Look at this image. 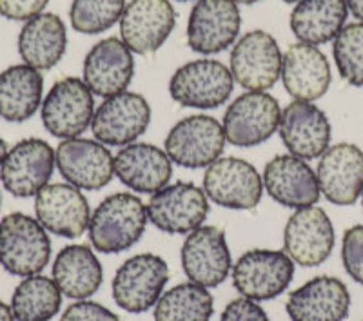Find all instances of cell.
<instances>
[{
	"mask_svg": "<svg viewBox=\"0 0 363 321\" xmlns=\"http://www.w3.org/2000/svg\"><path fill=\"white\" fill-rule=\"evenodd\" d=\"M151 122V107L138 93L124 91L106 98L93 116V135L104 145L133 144L140 138Z\"/></svg>",
	"mask_w": 363,
	"mask_h": 321,
	"instance_id": "obj_13",
	"label": "cell"
},
{
	"mask_svg": "<svg viewBox=\"0 0 363 321\" xmlns=\"http://www.w3.org/2000/svg\"><path fill=\"white\" fill-rule=\"evenodd\" d=\"M50 0H0V15L8 21H31L40 15Z\"/></svg>",
	"mask_w": 363,
	"mask_h": 321,
	"instance_id": "obj_38",
	"label": "cell"
},
{
	"mask_svg": "<svg viewBox=\"0 0 363 321\" xmlns=\"http://www.w3.org/2000/svg\"><path fill=\"white\" fill-rule=\"evenodd\" d=\"M147 220L167 235H189L202 227L209 214L203 189L191 181H178L155 193L145 205Z\"/></svg>",
	"mask_w": 363,
	"mask_h": 321,
	"instance_id": "obj_10",
	"label": "cell"
},
{
	"mask_svg": "<svg viewBox=\"0 0 363 321\" xmlns=\"http://www.w3.org/2000/svg\"><path fill=\"white\" fill-rule=\"evenodd\" d=\"M0 321H15V317H13V312H11V307L6 305L2 300H0Z\"/></svg>",
	"mask_w": 363,
	"mask_h": 321,
	"instance_id": "obj_40",
	"label": "cell"
},
{
	"mask_svg": "<svg viewBox=\"0 0 363 321\" xmlns=\"http://www.w3.org/2000/svg\"><path fill=\"white\" fill-rule=\"evenodd\" d=\"M135 74L133 51L124 40L109 37L89 50L84 60V82L93 95L115 96L124 93Z\"/></svg>",
	"mask_w": 363,
	"mask_h": 321,
	"instance_id": "obj_23",
	"label": "cell"
},
{
	"mask_svg": "<svg viewBox=\"0 0 363 321\" xmlns=\"http://www.w3.org/2000/svg\"><path fill=\"white\" fill-rule=\"evenodd\" d=\"M67 33L62 18L55 13H40L24 24L18 35V53L26 66L37 71L51 69L62 60Z\"/></svg>",
	"mask_w": 363,
	"mask_h": 321,
	"instance_id": "obj_27",
	"label": "cell"
},
{
	"mask_svg": "<svg viewBox=\"0 0 363 321\" xmlns=\"http://www.w3.org/2000/svg\"><path fill=\"white\" fill-rule=\"evenodd\" d=\"M359 198H362V207H363V191H362V196H359Z\"/></svg>",
	"mask_w": 363,
	"mask_h": 321,
	"instance_id": "obj_44",
	"label": "cell"
},
{
	"mask_svg": "<svg viewBox=\"0 0 363 321\" xmlns=\"http://www.w3.org/2000/svg\"><path fill=\"white\" fill-rule=\"evenodd\" d=\"M284 2H287V4H294V2H300V0H284Z\"/></svg>",
	"mask_w": 363,
	"mask_h": 321,
	"instance_id": "obj_43",
	"label": "cell"
},
{
	"mask_svg": "<svg viewBox=\"0 0 363 321\" xmlns=\"http://www.w3.org/2000/svg\"><path fill=\"white\" fill-rule=\"evenodd\" d=\"M180 2H189V0H180Z\"/></svg>",
	"mask_w": 363,
	"mask_h": 321,
	"instance_id": "obj_46",
	"label": "cell"
},
{
	"mask_svg": "<svg viewBox=\"0 0 363 321\" xmlns=\"http://www.w3.org/2000/svg\"><path fill=\"white\" fill-rule=\"evenodd\" d=\"M51 240L37 218L11 213L0 220V265L13 276H35L50 264Z\"/></svg>",
	"mask_w": 363,
	"mask_h": 321,
	"instance_id": "obj_2",
	"label": "cell"
},
{
	"mask_svg": "<svg viewBox=\"0 0 363 321\" xmlns=\"http://www.w3.org/2000/svg\"><path fill=\"white\" fill-rule=\"evenodd\" d=\"M278 131L287 151L301 160L320 158L330 147V122L313 102L294 100L285 107Z\"/></svg>",
	"mask_w": 363,
	"mask_h": 321,
	"instance_id": "obj_21",
	"label": "cell"
},
{
	"mask_svg": "<svg viewBox=\"0 0 363 321\" xmlns=\"http://www.w3.org/2000/svg\"><path fill=\"white\" fill-rule=\"evenodd\" d=\"M147 209L131 193H115L99 203L89 220L91 245L104 254L128 251L142 238Z\"/></svg>",
	"mask_w": 363,
	"mask_h": 321,
	"instance_id": "obj_1",
	"label": "cell"
},
{
	"mask_svg": "<svg viewBox=\"0 0 363 321\" xmlns=\"http://www.w3.org/2000/svg\"><path fill=\"white\" fill-rule=\"evenodd\" d=\"M280 103L267 91H247L233 100L222 120L225 140L236 147H256L278 131Z\"/></svg>",
	"mask_w": 363,
	"mask_h": 321,
	"instance_id": "obj_6",
	"label": "cell"
},
{
	"mask_svg": "<svg viewBox=\"0 0 363 321\" xmlns=\"http://www.w3.org/2000/svg\"><path fill=\"white\" fill-rule=\"evenodd\" d=\"M213 312L215 300L209 288L189 281L162 294L155 305V321H209Z\"/></svg>",
	"mask_w": 363,
	"mask_h": 321,
	"instance_id": "obj_32",
	"label": "cell"
},
{
	"mask_svg": "<svg viewBox=\"0 0 363 321\" xmlns=\"http://www.w3.org/2000/svg\"><path fill=\"white\" fill-rule=\"evenodd\" d=\"M294 278V261L287 252L252 249L233 267V285L244 298L267 301L287 291Z\"/></svg>",
	"mask_w": 363,
	"mask_h": 321,
	"instance_id": "obj_7",
	"label": "cell"
},
{
	"mask_svg": "<svg viewBox=\"0 0 363 321\" xmlns=\"http://www.w3.org/2000/svg\"><path fill=\"white\" fill-rule=\"evenodd\" d=\"M115 174L135 193L155 194L169 184L173 165L164 149L133 142L116 152Z\"/></svg>",
	"mask_w": 363,
	"mask_h": 321,
	"instance_id": "obj_25",
	"label": "cell"
},
{
	"mask_svg": "<svg viewBox=\"0 0 363 321\" xmlns=\"http://www.w3.org/2000/svg\"><path fill=\"white\" fill-rule=\"evenodd\" d=\"M347 13V0H300L291 13V31L303 44H327L338 37Z\"/></svg>",
	"mask_w": 363,
	"mask_h": 321,
	"instance_id": "obj_30",
	"label": "cell"
},
{
	"mask_svg": "<svg viewBox=\"0 0 363 321\" xmlns=\"http://www.w3.org/2000/svg\"><path fill=\"white\" fill-rule=\"evenodd\" d=\"M35 214L45 231L62 238H79L89 229V203L71 184H48L35 196Z\"/></svg>",
	"mask_w": 363,
	"mask_h": 321,
	"instance_id": "obj_20",
	"label": "cell"
},
{
	"mask_svg": "<svg viewBox=\"0 0 363 321\" xmlns=\"http://www.w3.org/2000/svg\"><path fill=\"white\" fill-rule=\"evenodd\" d=\"M281 80L294 100L314 102L322 98L330 86L329 60L316 45L293 44L284 55Z\"/></svg>",
	"mask_w": 363,
	"mask_h": 321,
	"instance_id": "obj_26",
	"label": "cell"
},
{
	"mask_svg": "<svg viewBox=\"0 0 363 321\" xmlns=\"http://www.w3.org/2000/svg\"><path fill=\"white\" fill-rule=\"evenodd\" d=\"M62 296L55 280L35 274L17 285L9 307L15 321H50L62 307Z\"/></svg>",
	"mask_w": 363,
	"mask_h": 321,
	"instance_id": "obj_31",
	"label": "cell"
},
{
	"mask_svg": "<svg viewBox=\"0 0 363 321\" xmlns=\"http://www.w3.org/2000/svg\"><path fill=\"white\" fill-rule=\"evenodd\" d=\"M235 87L231 69L218 60L200 58L184 64L169 80V95L177 103L194 109H216L229 100Z\"/></svg>",
	"mask_w": 363,
	"mask_h": 321,
	"instance_id": "obj_5",
	"label": "cell"
},
{
	"mask_svg": "<svg viewBox=\"0 0 363 321\" xmlns=\"http://www.w3.org/2000/svg\"><path fill=\"white\" fill-rule=\"evenodd\" d=\"M318 186L327 202L352 205L363 191V151L354 144L330 145L318 162Z\"/></svg>",
	"mask_w": 363,
	"mask_h": 321,
	"instance_id": "obj_19",
	"label": "cell"
},
{
	"mask_svg": "<svg viewBox=\"0 0 363 321\" xmlns=\"http://www.w3.org/2000/svg\"><path fill=\"white\" fill-rule=\"evenodd\" d=\"M55 158L64 180L79 189H102L115 174V157L99 140L80 136L64 140L55 151Z\"/></svg>",
	"mask_w": 363,
	"mask_h": 321,
	"instance_id": "obj_17",
	"label": "cell"
},
{
	"mask_svg": "<svg viewBox=\"0 0 363 321\" xmlns=\"http://www.w3.org/2000/svg\"><path fill=\"white\" fill-rule=\"evenodd\" d=\"M285 309L293 321H343L351 310V294L338 278L316 276L291 293Z\"/></svg>",
	"mask_w": 363,
	"mask_h": 321,
	"instance_id": "obj_24",
	"label": "cell"
},
{
	"mask_svg": "<svg viewBox=\"0 0 363 321\" xmlns=\"http://www.w3.org/2000/svg\"><path fill=\"white\" fill-rule=\"evenodd\" d=\"M242 17L233 0H199L187 21V44L200 55H215L235 44Z\"/></svg>",
	"mask_w": 363,
	"mask_h": 321,
	"instance_id": "obj_16",
	"label": "cell"
},
{
	"mask_svg": "<svg viewBox=\"0 0 363 321\" xmlns=\"http://www.w3.org/2000/svg\"><path fill=\"white\" fill-rule=\"evenodd\" d=\"M225 133L213 116L193 115L182 118L165 138V152L171 162L186 169L209 167L222 157Z\"/></svg>",
	"mask_w": 363,
	"mask_h": 321,
	"instance_id": "obj_8",
	"label": "cell"
},
{
	"mask_svg": "<svg viewBox=\"0 0 363 321\" xmlns=\"http://www.w3.org/2000/svg\"><path fill=\"white\" fill-rule=\"evenodd\" d=\"M60 321H120V317L104 305L95 301L79 300L64 310Z\"/></svg>",
	"mask_w": 363,
	"mask_h": 321,
	"instance_id": "obj_36",
	"label": "cell"
},
{
	"mask_svg": "<svg viewBox=\"0 0 363 321\" xmlns=\"http://www.w3.org/2000/svg\"><path fill=\"white\" fill-rule=\"evenodd\" d=\"M347 8L359 22H363V0H347Z\"/></svg>",
	"mask_w": 363,
	"mask_h": 321,
	"instance_id": "obj_39",
	"label": "cell"
},
{
	"mask_svg": "<svg viewBox=\"0 0 363 321\" xmlns=\"http://www.w3.org/2000/svg\"><path fill=\"white\" fill-rule=\"evenodd\" d=\"M342 261L347 274L363 285V225L351 227L343 235Z\"/></svg>",
	"mask_w": 363,
	"mask_h": 321,
	"instance_id": "obj_35",
	"label": "cell"
},
{
	"mask_svg": "<svg viewBox=\"0 0 363 321\" xmlns=\"http://www.w3.org/2000/svg\"><path fill=\"white\" fill-rule=\"evenodd\" d=\"M203 193L225 209H255L264 194V180L249 162L220 157L203 174Z\"/></svg>",
	"mask_w": 363,
	"mask_h": 321,
	"instance_id": "obj_9",
	"label": "cell"
},
{
	"mask_svg": "<svg viewBox=\"0 0 363 321\" xmlns=\"http://www.w3.org/2000/svg\"><path fill=\"white\" fill-rule=\"evenodd\" d=\"M6 154H8V145H6V142L0 138V165H2V162H4Z\"/></svg>",
	"mask_w": 363,
	"mask_h": 321,
	"instance_id": "obj_41",
	"label": "cell"
},
{
	"mask_svg": "<svg viewBox=\"0 0 363 321\" xmlns=\"http://www.w3.org/2000/svg\"><path fill=\"white\" fill-rule=\"evenodd\" d=\"M231 264L225 232L218 227H199L187 235L182 245V267L186 276L206 288L223 283L231 272Z\"/></svg>",
	"mask_w": 363,
	"mask_h": 321,
	"instance_id": "obj_15",
	"label": "cell"
},
{
	"mask_svg": "<svg viewBox=\"0 0 363 321\" xmlns=\"http://www.w3.org/2000/svg\"><path fill=\"white\" fill-rule=\"evenodd\" d=\"M174 22L169 0H131L120 18V37L133 53H155L169 38Z\"/></svg>",
	"mask_w": 363,
	"mask_h": 321,
	"instance_id": "obj_18",
	"label": "cell"
},
{
	"mask_svg": "<svg viewBox=\"0 0 363 321\" xmlns=\"http://www.w3.org/2000/svg\"><path fill=\"white\" fill-rule=\"evenodd\" d=\"M281 62L284 55L274 37L256 29L236 42L229 69L244 89L267 91L281 77Z\"/></svg>",
	"mask_w": 363,
	"mask_h": 321,
	"instance_id": "obj_12",
	"label": "cell"
},
{
	"mask_svg": "<svg viewBox=\"0 0 363 321\" xmlns=\"http://www.w3.org/2000/svg\"><path fill=\"white\" fill-rule=\"evenodd\" d=\"M284 249L294 264L316 267L335 249V227L322 207L294 210L284 231Z\"/></svg>",
	"mask_w": 363,
	"mask_h": 321,
	"instance_id": "obj_14",
	"label": "cell"
},
{
	"mask_svg": "<svg viewBox=\"0 0 363 321\" xmlns=\"http://www.w3.org/2000/svg\"><path fill=\"white\" fill-rule=\"evenodd\" d=\"M233 2H236V4H256V2H260V0H233Z\"/></svg>",
	"mask_w": 363,
	"mask_h": 321,
	"instance_id": "obj_42",
	"label": "cell"
},
{
	"mask_svg": "<svg viewBox=\"0 0 363 321\" xmlns=\"http://www.w3.org/2000/svg\"><path fill=\"white\" fill-rule=\"evenodd\" d=\"M0 205H2V194H0Z\"/></svg>",
	"mask_w": 363,
	"mask_h": 321,
	"instance_id": "obj_45",
	"label": "cell"
},
{
	"mask_svg": "<svg viewBox=\"0 0 363 321\" xmlns=\"http://www.w3.org/2000/svg\"><path fill=\"white\" fill-rule=\"evenodd\" d=\"M42 124L48 133L62 140L79 138L95 116V98L86 82L66 77L53 84L40 106Z\"/></svg>",
	"mask_w": 363,
	"mask_h": 321,
	"instance_id": "obj_4",
	"label": "cell"
},
{
	"mask_svg": "<svg viewBox=\"0 0 363 321\" xmlns=\"http://www.w3.org/2000/svg\"><path fill=\"white\" fill-rule=\"evenodd\" d=\"M57 158L50 144L40 138H26L13 145L0 165V181L17 198L37 196L50 181Z\"/></svg>",
	"mask_w": 363,
	"mask_h": 321,
	"instance_id": "obj_11",
	"label": "cell"
},
{
	"mask_svg": "<svg viewBox=\"0 0 363 321\" xmlns=\"http://www.w3.org/2000/svg\"><path fill=\"white\" fill-rule=\"evenodd\" d=\"M262 180L269 196L289 209L316 205L322 196L313 167L291 152L272 158L265 165Z\"/></svg>",
	"mask_w": 363,
	"mask_h": 321,
	"instance_id": "obj_22",
	"label": "cell"
},
{
	"mask_svg": "<svg viewBox=\"0 0 363 321\" xmlns=\"http://www.w3.org/2000/svg\"><path fill=\"white\" fill-rule=\"evenodd\" d=\"M125 0H73L71 26L79 33L99 35L111 29L122 18Z\"/></svg>",
	"mask_w": 363,
	"mask_h": 321,
	"instance_id": "obj_33",
	"label": "cell"
},
{
	"mask_svg": "<svg viewBox=\"0 0 363 321\" xmlns=\"http://www.w3.org/2000/svg\"><path fill=\"white\" fill-rule=\"evenodd\" d=\"M220 321H269V316L256 301L242 296L227 303Z\"/></svg>",
	"mask_w": 363,
	"mask_h": 321,
	"instance_id": "obj_37",
	"label": "cell"
},
{
	"mask_svg": "<svg viewBox=\"0 0 363 321\" xmlns=\"http://www.w3.org/2000/svg\"><path fill=\"white\" fill-rule=\"evenodd\" d=\"M53 280L64 296L86 300L100 288L104 271L96 254L87 245H67L55 258Z\"/></svg>",
	"mask_w": 363,
	"mask_h": 321,
	"instance_id": "obj_28",
	"label": "cell"
},
{
	"mask_svg": "<svg viewBox=\"0 0 363 321\" xmlns=\"http://www.w3.org/2000/svg\"><path fill=\"white\" fill-rule=\"evenodd\" d=\"M44 77L26 64H17L0 73V118L21 124L42 106Z\"/></svg>",
	"mask_w": 363,
	"mask_h": 321,
	"instance_id": "obj_29",
	"label": "cell"
},
{
	"mask_svg": "<svg viewBox=\"0 0 363 321\" xmlns=\"http://www.w3.org/2000/svg\"><path fill=\"white\" fill-rule=\"evenodd\" d=\"M169 281V267L158 254H136L113 278V298L125 312L140 314L158 303Z\"/></svg>",
	"mask_w": 363,
	"mask_h": 321,
	"instance_id": "obj_3",
	"label": "cell"
},
{
	"mask_svg": "<svg viewBox=\"0 0 363 321\" xmlns=\"http://www.w3.org/2000/svg\"><path fill=\"white\" fill-rule=\"evenodd\" d=\"M333 55L340 77L351 86L363 87V22L343 26L333 44Z\"/></svg>",
	"mask_w": 363,
	"mask_h": 321,
	"instance_id": "obj_34",
	"label": "cell"
}]
</instances>
